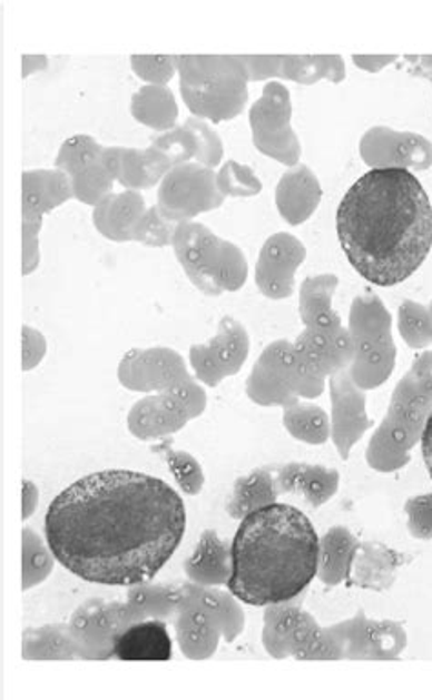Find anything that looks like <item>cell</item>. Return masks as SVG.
<instances>
[{
  "label": "cell",
  "mask_w": 432,
  "mask_h": 700,
  "mask_svg": "<svg viewBox=\"0 0 432 700\" xmlns=\"http://www.w3.org/2000/svg\"><path fill=\"white\" fill-rule=\"evenodd\" d=\"M102 161L119 185L134 191L156 187L174 168L170 159L154 147L146 150L105 147Z\"/></svg>",
  "instance_id": "obj_23"
},
{
  "label": "cell",
  "mask_w": 432,
  "mask_h": 700,
  "mask_svg": "<svg viewBox=\"0 0 432 700\" xmlns=\"http://www.w3.org/2000/svg\"><path fill=\"white\" fill-rule=\"evenodd\" d=\"M148 210L141 191L126 190L110 194L94 207V227L106 239L116 243L131 241V230Z\"/></svg>",
  "instance_id": "obj_29"
},
{
  "label": "cell",
  "mask_w": 432,
  "mask_h": 700,
  "mask_svg": "<svg viewBox=\"0 0 432 700\" xmlns=\"http://www.w3.org/2000/svg\"><path fill=\"white\" fill-rule=\"evenodd\" d=\"M320 534L294 505H267L239 522L232 540L228 591L254 608L300 599L317 579Z\"/></svg>",
  "instance_id": "obj_3"
},
{
  "label": "cell",
  "mask_w": 432,
  "mask_h": 700,
  "mask_svg": "<svg viewBox=\"0 0 432 700\" xmlns=\"http://www.w3.org/2000/svg\"><path fill=\"white\" fill-rule=\"evenodd\" d=\"M420 445H422L423 462H425V467H428L429 476H431L432 480V413L431 416H429L428 418V424H425V428H423Z\"/></svg>",
  "instance_id": "obj_51"
},
{
  "label": "cell",
  "mask_w": 432,
  "mask_h": 700,
  "mask_svg": "<svg viewBox=\"0 0 432 700\" xmlns=\"http://www.w3.org/2000/svg\"><path fill=\"white\" fill-rule=\"evenodd\" d=\"M192 122V127L196 130L197 136V165L202 167L214 168L223 161V141L217 136L216 131L212 130L205 121L192 117L188 119Z\"/></svg>",
  "instance_id": "obj_45"
},
{
  "label": "cell",
  "mask_w": 432,
  "mask_h": 700,
  "mask_svg": "<svg viewBox=\"0 0 432 700\" xmlns=\"http://www.w3.org/2000/svg\"><path fill=\"white\" fill-rule=\"evenodd\" d=\"M114 657L121 660H170L171 639L165 620H139L126 628L114 644Z\"/></svg>",
  "instance_id": "obj_30"
},
{
  "label": "cell",
  "mask_w": 432,
  "mask_h": 700,
  "mask_svg": "<svg viewBox=\"0 0 432 700\" xmlns=\"http://www.w3.org/2000/svg\"><path fill=\"white\" fill-rule=\"evenodd\" d=\"M332 635L348 659H397L408 648V631L396 620H372L365 611L331 625Z\"/></svg>",
  "instance_id": "obj_17"
},
{
  "label": "cell",
  "mask_w": 432,
  "mask_h": 700,
  "mask_svg": "<svg viewBox=\"0 0 432 700\" xmlns=\"http://www.w3.org/2000/svg\"><path fill=\"white\" fill-rule=\"evenodd\" d=\"M420 62H422V66L423 68H425V70L432 71V56L420 57Z\"/></svg>",
  "instance_id": "obj_53"
},
{
  "label": "cell",
  "mask_w": 432,
  "mask_h": 700,
  "mask_svg": "<svg viewBox=\"0 0 432 700\" xmlns=\"http://www.w3.org/2000/svg\"><path fill=\"white\" fill-rule=\"evenodd\" d=\"M176 228V223L168 221L159 213V208L150 207L131 230V241L141 243L146 247L165 248L174 241Z\"/></svg>",
  "instance_id": "obj_42"
},
{
  "label": "cell",
  "mask_w": 432,
  "mask_h": 700,
  "mask_svg": "<svg viewBox=\"0 0 432 700\" xmlns=\"http://www.w3.org/2000/svg\"><path fill=\"white\" fill-rule=\"evenodd\" d=\"M46 66H48L46 56H24L22 57V77H30L36 71L45 70Z\"/></svg>",
  "instance_id": "obj_52"
},
{
  "label": "cell",
  "mask_w": 432,
  "mask_h": 700,
  "mask_svg": "<svg viewBox=\"0 0 432 700\" xmlns=\"http://www.w3.org/2000/svg\"><path fill=\"white\" fill-rule=\"evenodd\" d=\"M37 504H39V489L31 480H24L22 482V520L31 519V514L36 513Z\"/></svg>",
  "instance_id": "obj_50"
},
{
  "label": "cell",
  "mask_w": 432,
  "mask_h": 700,
  "mask_svg": "<svg viewBox=\"0 0 432 700\" xmlns=\"http://www.w3.org/2000/svg\"><path fill=\"white\" fill-rule=\"evenodd\" d=\"M131 70L150 86H166L177 73V56H131Z\"/></svg>",
  "instance_id": "obj_43"
},
{
  "label": "cell",
  "mask_w": 432,
  "mask_h": 700,
  "mask_svg": "<svg viewBox=\"0 0 432 700\" xmlns=\"http://www.w3.org/2000/svg\"><path fill=\"white\" fill-rule=\"evenodd\" d=\"M151 147L163 151L170 159L174 167H181L188 162L197 161V136L190 121L181 127L165 131L151 141Z\"/></svg>",
  "instance_id": "obj_40"
},
{
  "label": "cell",
  "mask_w": 432,
  "mask_h": 700,
  "mask_svg": "<svg viewBox=\"0 0 432 700\" xmlns=\"http://www.w3.org/2000/svg\"><path fill=\"white\" fill-rule=\"evenodd\" d=\"M432 413V353H422L397 382L387 413L369 442V467L396 473L411 462L412 448L422 440Z\"/></svg>",
  "instance_id": "obj_5"
},
{
  "label": "cell",
  "mask_w": 432,
  "mask_h": 700,
  "mask_svg": "<svg viewBox=\"0 0 432 700\" xmlns=\"http://www.w3.org/2000/svg\"><path fill=\"white\" fill-rule=\"evenodd\" d=\"M336 228L352 268L377 287H394L431 253V199L412 171L369 170L343 196Z\"/></svg>",
  "instance_id": "obj_2"
},
{
  "label": "cell",
  "mask_w": 432,
  "mask_h": 700,
  "mask_svg": "<svg viewBox=\"0 0 432 700\" xmlns=\"http://www.w3.org/2000/svg\"><path fill=\"white\" fill-rule=\"evenodd\" d=\"M348 333L354 343V359L348 367L352 382L362 391L382 387L396 367V345L392 318L380 297L367 293L352 302Z\"/></svg>",
  "instance_id": "obj_9"
},
{
  "label": "cell",
  "mask_w": 432,
  "mask_h": 700,
  "mask_svg": "<svg viewBox=\"0 0 432 700\" xmlns=\"http://www.w3.org/2000/svg\"><path fill=\"white\" fill-rule=\"evenodd\" d=\"M360 156L371 170H428L432 167V142L414 131L374 127L362 137Z\"/></svg>",
  "instance_id": "obj_20"
},
{
  "label": "cell",
  "mask_w": 432,
  "mask_h": 700,
  "mask_svg": "<svg viewBox=\"0 0 432 700\" xmlns=\"http://www.w3.org/2000/svg\"><path fill=\"white\" fill-rule=\"evenodd\" d=\"M352 61L360 70L369 71V73H380L385 66L397 61V56H352Z\"/></svg>",
  "instance_id": "obj_49"
},
{
  "label": "cell",
  "mask_w": 432,
  "mask_h": 700,
  "mask_svg": "<svg viewBox=\"0 0 432 700\" xmlns=\"http://www.w3.org/2000/svg\"><path fill=\"white\" fill-rule=\"evenodd\" d=\"M151 453L161 454L163 459L166 460V465L170 469L171 476L183 493L188 494V496H196V494L202 493L203 485H205V473H203L202 464L190 453L174 447L170 440H163L161 444L154 445Z\"/></svg>",
  "instance_id": "obj_37"
},
{
  "label": "cell",
  "mask_w": 432,
  "mask_h": 700,
  "mask_svg": "<svg viewBox=\"0 0 432 700\" xmlns=\"http://www.w3.org/2000/svg\"><path fill=\"white\" fill-rule=\"evenodd\" d=\"M185 573L192 584L203 588L227 585L232 574V544L214 530L203 531L196 550L185 562Z\"/></svg>",
  "instance_id": "obj_28"
},
{
  "label": "cell",
  "mask_w": 432,
  "mask_h": 700,
  "mask_svg": "<svg viewBox=\"0 0 432 700\" xmlns=\"http://www.w3.org/2000/svg\"><path fill=\"white\" fill-rule=\"evenodd\" d=\"M283 427L303 444L323 445L331 440V416L320 405L302 400L283 407Z\"/></svg>",
  "instance_id": "obj_35"
},
{
  "label": "cell",
  "mask_w": 432,
  "mask_h": 700,
  "mask_svg": "<svg viewBox=\"0 0 432 700\" xmlns=\"http://www.w3.org/2000/svg\"><path fill=\"white\" fill-rule=\"evenodd\" d=\"M247 396L262 407H287L303 398V378L294 343H271L247 379Z\"/></svg>",
  "instance_id": "obj_14"
},
{
  "label": "cell",
  "mask_w": 432,
  "mask_h": 700,
  "mask_svg": "<svg viewBox=\"0 0 432 700\" xmlns=\"http://www.w3.org/2000/svg\"><path fill=\"white\" fill-rule=\"evenodd\" d=\"M217 188L222 196L227 197H254L259 196L263 183L247 165L237 161H227L219 168L216 176Z\"/></svg>",
  "instance_id": "obj_41"
},
{
  "label": "cell",
  "mask_w": 432,
  "mask_h": 700,
  "mask_svg": "<svg viewBox=\"0 0 432 700\" xmlns=\"http://www.w3.org/2000/svg\"><path fill=\"white\" fill-rule=\"evenodd\" d=\"M276 480L279 493L303 496L312 510L331 502L340 489L337 469L305 462H291L277 469Z\"/></svg>",
  "instance_id": "obj_26"
},
{
  "label": "cell",
  "mask_w": 432,
  "mask_h": 700,
  "mask_svg": "<svg viewBox=\"0 0 432 700\" xmlns=\"http://www.w3.org/2000/svg\"><path fill=\"white\" fill-rule=\"evenodd\" d=\"M39 233L41 227L22 225V274L30 276L41 265V250H39Z\"/></svg>",
  "instance_id": "obj_48"
},
{
  "label": "cell",
  "mask_w": 432,
  "mask_h": 700,
  "mask_svg": "<svg viewBox=\"0 0 432 700\" xmlns=\"http://www.w3.org/2000/svg\"><path fill=\"white\" fill-rule=\"evenodd\" d=\"M397 331L411 348L418 351L432 345V318L429 308L405 299L397 308Z\"/></svg>",
  "instance_id": "obj_39"
},
{
  "label": "cell",
  "mask_w": 432,
  "mask_h": 700,
  "mask_svg": "<svg viewBox=\"0 0 432 700\" xmlns=\"http://www.w3.org/2000/svg\"><path fill=\"white\" fill-rule=\"evenodd\" d=\"M171 248L188 279L206 296L236 293L247 283V257L242 248L202 223L177 225Z\"/></svg>",
  "instance_id": "obj_7"
},
{
  "label": "cell",
  "mask_w": 432,
  "mask_h": 700,
  "mask_svg": "<svg viewBox=\"0 0 432 700\" xmlns=\"http://www.w3.org/2000/svg\"><path fill=\"white\" fill-rule=\"evenodd\" d=\"M408 560V554L391 550L380 542H360L347 584L383 593L394 585L397 571L402 570Z\"/></svg>",
  "instance_id": "obj_25"
},
{
  "label": "cell",
  "mask_w": 432,
  "mask_h": 700,
  "mask_svg": "<svg viewBox=\"0 0 432 700\" xmlns=\"http://www.w3.org/2000/svg\"><path fill=\"white\" fill-rule=\"evenodd\" d=\"M22 651L26 659H71L79 653V645L70 625H42L24 631Z\"/></svg>",
  "instance_id": "obj_36"
},
{
  "label": "cell",
  "mask_w": 432,
  "mask_h": 700,
  "mask_svg": "<svg viewBox=\"0 0 432 700\" xmlns=\"http://www.w3.org/2000/svg\"><path fill=\"white\" fill-rule=\"evenodd\" d=\"M307 257V248L292 234L268 237L256 265V285L268 299H287L296 287L297 268Z\"/></svg>",
  "instance_id": "obj_22"
},
{
  "label": "cell",
  "mask_w": 432,
  "mask_h": 700,
  "mask_svg": "<svg viewBox=\"0 0 432 700\" xmlns=\"http://www.w3.org/2000/svg\"><path fill=\"white\" fill-rule=\"evenodd\" d=\"M46 356V339L39 331L22 328V371L36 368Z\"/></svg>",
  "instance_id": "obj_47"
},
{
  "label": "cell",
  "mask_w": 432,
  "mask_h": 700,
  "mask_svg": "<svg viewBox=\"0 0 432 700\" xmlns=\"http://www.w3.org/2000/svg\"><path fill=\"white\" fill-rule=\"evenodd\" d=\"M347 70L342 56H283L282 79L297 85H316L331 81L334 85L345 81Z\"/></svg>",
  "instance_id": "obj_34"
},
{
  "label": "cell",
  "mask_w": 432,
  "mask_h": 700,
  "mask_svg": "<svg viewBox=\"0 0 432 700\" xmlns=\"http://www.w3.org/2000/svg\"><path fill=\"white\" fill-rule=\"evenodd\" d=\"M252 141L263 156L276 159L285 167H297L302 142L292 128L291 91L282 82H268L251 114Z\"/></svg>",
  "instance_id": "obj_11"
},
{
  "label": "cell",
  "mask_w": 432,
  "mask_h": 700,
  "mask_svg": "<svg viewBox=\"0 0 432 700\" xmlns=\"http://www.w3.org/2000/svg\"><path fill=\"white\" fill-rule=\"evenodd\" d=\"M122 387L136 393H168L194 383L181 354L171 348H131L117 371Z\"/></svg>",
  "instance_id": "obj_18"
},
{
  "label": "cell",
  "mask_w": 432,
  "mask_h": 700,
  "mask_svg": "<svg viewBox=\"0 0 432 700\" xmlns=\"http://www.w3.org/2000/svg\"><path fill=\"white\" fill-rule=\"evenodd\" d=\"M263 645L276 659H343L342 648L331 628H322L314 617L294 602L271 605L263 617Z\"/></svg>",
  "instance_id": "obj_10"
},
{
  "label": "cell",
  "mask_w": 432,
  "mask_h": 700,
  "mask_svg": "<svg viewBox=\"0 0 432 700\" xmlns=\"http://www.w3.org/2000/svg\"><path fill=\"white\" fill-rule=\"evenodd\" d=\"M53 553L31 528L22 531V591L42 584L53 570Z\"/></svg>",
  "instance_id": "obj_38"
},
{
  "label": "cell",
  "mask_w": 432,
  "mask_h": 700,
  "mask_svg": "<svg viewBox=\"0 0 432 700\" xmlns=\"http://www.w3.org/2000/svg\"><path fill=\"white\" fill-rule=\"evenodd\" d=\"M323 190L316 174L305 165L283 174L276 188V207L283 219L297 227L311 219L322 203Z\"/></svg>",
  "instance_id": "obj_27"
},
{
  "label": "cell",
  "mask_w": 432,
  "mask_h": 700,
  "mask_svg": "<svg viewBox=\"0 0 432 700\" xmlns=\"http://www.w3.org/2000/svg\"><path fill=\"white\" fill-rule=\"evenodd\" d=\"M279 494L276 471L272 467L254 469L236 480L227 502L228 516L242 522L248 514L276 504Z\"/></svg>",
  "instance_id": "obj_31"
},
{
  "label": "cell",
  "mask_w": 432,
  "mask_h": 700,
  "mask_svg": "<svg viewBox=\"0 0 432 700\" xmlns=\"http://www.w3.org/2000/svg\"><path fill=\"white\" fill-rule=\"evenodd\" d=\"M105 147L91 136L77 134L62 142L57 154L56 168L70 177L73 197L85 205L97 207L110 196L116 179L102 161Z\"/></svg>",
  "instance_id": "obj_16"
},
{
  "label": "cell",
  "mask_w": 432,
  "mask_h": 700,
  "mask_svg": "<svg viewBox=\"0 0 432 700\" xmlns=\"http://www.w3.org/2000/svg\"><path fill=\"white\" fill-rule=\"evenodd\" d=\"M357 545L360 540L343 525H334L320 536L317 580H322L323 584L331 588L348 582Z\"/></svg>",
  "instance_id": "obj_32"
},
{
  "label": "cell",
  "mask_w": 432,
  "mask_h": 700,
  "mask_svg": "<svg viewBox=\"0 0 432 700\" xmlns=\"http://www.w3.org/2000/svg\"><path fill=\"white\" fill-rule=\"evenodd\" d=\"M179 88L197 119L232 121L248 101L247 68L239 56H177Z\"/></svg>",
  "instance_id": "obj_6"
},
{
  "label": "cell",
  "mask_w": 432,
  "mask_h": 700,
  "mask_svg": "<svg viewBox=\"0 0 432 700\" xmlns=\"http://www.w3.org/2000/svg\"><path fill=\"white\" fill-rule=\"evenodd\" d=\"M328 382L331 393V440L340 459L348 460L354 445L372 428L367 416V394L352 382L351 373L342 371Z\"/></svg>",
  "instance_id": "obj_21"
},
{
  "label": "cell",
  "mask_w": 432,
  "mask_h": 700,
  "mask_svg": "<svg viewBox=\"0 0 432 700\" xmlns=\"http://www.w3.org/2000/svg\"><path fill=\"white\" fill-rule=\"evenodd\" d=\"M131 116L154 131H170L179 119L176 97L166 86H143L131 97Z\"/></svg>",
  "instance_id": "obj_33"
},
{
  "label": "cell",
  "mask_w": 432,
  "mask_h": 700,
  "mask_svg": "<svg viewBox=\"0 0 432 700\" xmlns=\"http://www.w3.org/2000/svg\"><path fill=\"white\" fill-rule=\"evenodd\" d=\"M59 564L90 584H150L186 533L181 496L150 474L110 469L57 494L45 519Z\"/></svg>",
  "instance_id": "obj_1"
},
{
  "label": "cell",
  "mask_w": 432,
  "mask_h": 700,
  "mask_svg": "<svg viewBox=\"0 0 432 700\" xmlns=\"http://www.w3.org/2000/svg\"><path fill=\"white\" fill-rule=\"evenodd\" d=\"M217 174L197 162L174 167L157 191V208L168 221L192 223L199 214L222 207L225 197L217 188Z\"/></svg>",
  "instance_id": "obj_12"
},
{
  "label": "cell",
  "mask_w": 432,
  "mask_h": 700,
  "mask_svg": "<svg viewBox=\"0 0 432 700\" xmlns=\"http://www.w3.org/2000/svg\"><path fill=\"white\" fill-rule=\"evenodd\" d=\"M408 530L412 539L432 540V493L416 494L405 502Z\"/></svg>",
  "instance_id": "obj_44"
},
{
  "label": "cell",
  "mask_w": 432,
  "mask_h": 700,
  "mask_svg": "<svg viewBox=\"0 0 432 700\" xmlns=\"http://www.w3.org/2000/svg\"><path fill=\"white\" fill-rule=\"evenodd\" d=\"M251 354V338L247 328L237 319L225 316L219 323V331L205 345H192V368L196 379L206 387H217L225 378H230L242 371Z\"/></svg>",
  "instance_id": "obj_19"
},
{
  "label": "cell",
  "mask_w": 432,
  "mask_h": 700,
  "mask_svg": "<svg viewBox=\"0 0 432 700\" xmlns=\"http://www.w3.org/2000/svg\"><path fill=\"white\" fill-rule=\"evenodd\" d=\"M73 197L70 177L65 171L28 170L22 174V225L41 227L46 214Z\"/></svg>",
  "instance_id": "obj_24"
},
{
  "label": "cell",
  "mask_w": 432,
  "mask_h": 700,
  "mask_svg": "<svg viewBox=\"0 0 432 700\" xmlns=\"http://www.w3.org/2000/svg\"><path fill=\"white\" fill-rule=\"evenodd\" d=\"M429 313H431V318H432V303H431V307H429Z\"/></svg>",
  "instance_id": "obj_54"
},
{
  "label": "cell",
  "mask_w": 432,
  "mask_h": 700,
  "mask_svg": "<svg viewBox=\"0 0 432 700\" xmlns=\"http://www.w3.org/2000/svg\"><path fill=\"white\" fill-rule=\"evenodd\" d=\"M205 408L206 393L194 382L137 402L128 414V428L139 440L165 438L197 418Z\"/></svg>",
  "instance_id": "obj_13"
},
{
  "label": "cell",
  "mask_w": 432,
  "mask_h": 700,
  "mask_svg": "<svg viewBox=\"0 0 432 700\" xmlns=\"http://www.w3.org/2000/svg\"><path fill=\"white\" fill-rule=\"evenodd\" d=\"M139 620L146 619L128 600L126 602L91 600L77 610L68 625L81 655L105 659L114 655L117 637Z\"/></svg>",
  "instance_id": "obj_15"
},
{
  "label": "cell",
  "mask_w": 432,
  "mask_h": 700,
  "mask_svg": "<svg viewBox=\"0 0 432 700\" xmlns=\"http://www.w3.org/2000/svg\"><path fill=\"white\" fill-rule=\"evenodd\" d=\"M337 283L334 274H322L307 277L300 290V318L305 331L294 342V351L302 371L303 398H320L327 379L347 371L354 359L351 333L332 308Z\"/></svg>",
  "instance_id": "obj_4"
},
{
  "label": "cell",
  "mask_w": 432,
  "mask_h": 700,
  "mask_svg": "<svg viewBox=\"0 0 432 700\" xmlns=\"http://www.w3.org/2000/svg\"><path fill=\"white\" fill-rule=\"evenodd\" d=\"M247 68L251 82L282 77L283 56H239Z\"/></svg>",
  "instance_id": "obj_46"
},
{
  "label": "cell",
  "mask_w": 432,
  "mask_h": 700,
  "mask_svg": "<svg viewBox=\"0 0 432 700\" xmlns=\"http://www.w3.org/2000/svg\"><path fill=\"white\" fill-rule=\"evenodd\" d=\"M245 630L242 602L228 591L203 585H183L177 608L176 633L181 650L192 659H206L217 650L219 639L236 640Z\"/></svg>",
  "instance_id": "obj_8"
}]
</instances>
